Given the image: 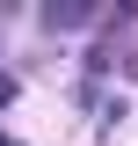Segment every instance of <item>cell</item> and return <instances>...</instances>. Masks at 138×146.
<instances>
[{
	"mask_svg": "<svg viewBox=\"0 0 138 146\" xmlns=\"http://www.w3.org/2000/svg\"><path fill=\"white\" fill-rule=\"evenodd\" d=\"M44 22H51V29H80V22H87V7H73V0H51V7H44Z\"/></svg>",
	"mask_w": 138,
	"mask_h": 146,
	"instance_id": "cell-1",
	"label": "cell"
},
{
	"mask_svg": "<svg viewBox=\"0 0 138 146\" xmlns=\"http://www.w3.org/2000/svg\"><path fill=\"white\" fill-rule=\"evenodd\" d=\"M0 102H15V80H7V73H0Z\"/></svg>",
	"mask_w": 138,
	"mask_h": 146,
	"instance_id": "cell-2",
	"label": "cell"
}]
</instances>
